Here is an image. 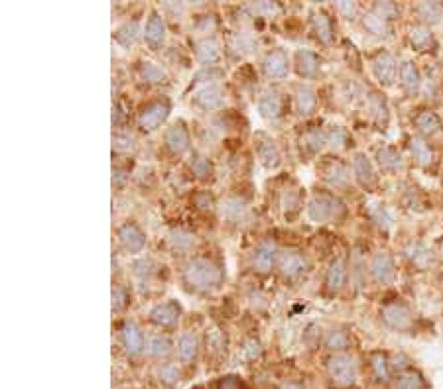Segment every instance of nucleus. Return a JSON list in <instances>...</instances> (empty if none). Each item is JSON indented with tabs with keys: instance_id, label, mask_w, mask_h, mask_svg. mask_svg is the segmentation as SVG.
<instances>
[{
	"instance_id": "f257e3e1",
	"label": "nucleus",
	"mask_w": 443,
	"mask_h": 389,
	"mask_svg": "<svg viewBox=\"0 0 443 389\" xmlns=\"http://www.w3.org/2000/svg\"><path fill=\"white\" fill-rule=\"evenodd\" d=\"M181 275L185 285H190L197 293H209L219 289L225 277L221 266L215 259L205 256H193L188 259L181 270Z\"/></svg>"
},
{
	"instance_id": "f03ea898",
	"label": "nucleus",
	"mask_w": 443,
	"mask_h": 389,
	"mask_svg": "<svg viewBox=\"0 0 443 389\" xmlns=\"http://www.w3.org/2000/svg\"><path fill=\"white\" fill-rule=\"evenodd\" d=\"M172 113V102L168 101L166 97H156L144 102L136 115V124L142 132H156L158 128H162L166 124V120L170 118Z\"/></svg>"
},
{
	"instance_id": "7ed1b4c3",
	"label": "nucleus",
	"mask_w": 443,
	"mask_h": 389,
	"mask_svg": "<svg viewBox=\"0 0 443 389\" xmlns=\"http://www.w3.org/2000/svg\"><path fill=\"white\" fill-rule=\"evenodd\" d=\"M345 213V204L339 197L331 193H315L308 202V216L315 224H325L331 220H337Z\"/></svg>"
},
{
	"instance_id": "20e7f679",
	"label": "nucleus",
	"mask_w": 443,
	"mask_h": 389,
	"mask_svg": "<svg viewBox=\"0 0 443 389\" xmlns=\"http://www.w3.org/2000/svg\"><path fill=\"white\" fill-rule=\"evenodd\" d=\"M311 263L310 258L306 256L304 250L299 248H282L278 254V261H276V270L280 275L288 281H295L299 277L310 272Z\"/></svg>"
},
{
	"instance_id": "39448f33",
	"label": "nucleus",
	"mask_w": 443,
	"mask_h": 389,
	"mask_svg": "<svg viewBox=\"0 0 443 389\" xmlns=\"http://www.w3.org/2000/svg\"><path fill=\"white\" fill-rule=\"evenodd\" d=\"M327 374L333 386L337 388H353L359 379V366L356 360L349 354H333L327 360Z\"/></svg>"
},
{
	"instance_id": "423d86ee",
	"label": "nucleus",
	"mask_w": 443,
	"mask_h": 389,
	"mask_svg": "<svg viewBox=\"0 0 443 389\" xmlns=\"http://www.w3.org/2000/svg\"><path fill=\"white\" fill-rule=\"evenodd\" d=\"M256 110L262 120L268 124H276L280 122L284 115H286V101L284 95L276 89H264L258 99H256Z\"/></svg>"
},
{
	"instance_id": "0eeeda50",
	"label": "nucleus",
	"mask_w": 443,
	"mask_h": 389,
	"mask_svg": "<svg viewBox=\"0 0 443 389\" xmlns=\"http://www.w3.org/2000/svg\"><path fill=\"white\" fill-rule=\"evenodd\" d=\"M254 154L258 163L268 169V172H274L282 165V152L276 140L272 136H268L266 132H256L254 134Z\"/></svg>"
},
{
	"instance_id": "6e6552de",
	"label": "nucleus",
	"mask_w": 443,
	"mask_h": 389,
	"mask_svg": "<svg viewBox=\"0 0 443 389\" xmlns=\"http://www.w3.org/2000/svg\"><path fill=\"white\" fill-rule=\"evenodd\" d=\"M118 340H120V346L124 348V352L128 356H140L146 352V336H144V331L140 329V325L133 320V318H126L120 322L118 327Z\"/></svg>"
},
{
	"instance_id": "1a4fd4ad",
	"label": "nucleus",
	"mask_w": 443,
	"mask_h": 389,
	"mask_svg": "<svg viewBox=\"0 0 443 389\" xmlns=\"http://www.w3.org/2000/svg\"><path fill=\"white\" fill-rule=\"evenodd\" d=\"M227 102V91L221 83H211V85L199 86L192 95V106H195L201 113H215L221 110Z\"/></svg>"
},
{
	"instance_id": "9d476101",
	"label": "nucleus",
	"mask_w": 443,
	"mask_h": 389,
	"mask_svg": "<svg viewBox=\"0 0 443 389\" xmlns=\"http://www.w3.org/2000/svg\"><path fill=\"white\" fill-rule=\"evenodd\" d=\"M163 145L176 158L185 156L192 150V134L183 120H176L174 124L163 130Z\"/></svg>"
},
{
	"instance_id": "9b49d317",
	"label": "nucleus",
	"mask_w": 443,
	"mask_h": 389,
	"mask_svg": "<svg viewBox=\"0 0 443 389\" xmlns=\"http://www.w3.org/2000/svg\"><path fill=\"white\" fill-rule=\"evenodd\" d=\"M278 254H280V248L276 246V242L272 240H262L254 246V250L251 252V268L254 274L258 275H268L274 268H276V261H278Z\"/></svg>"
},
{
	"instance_id": "f8f14e48",
	"label": "nucleus",
	"mask_w": 443,
	"mask_h": 389,
	"mask_svg": "<svg viewBox=\"0 0 443 389\" xmlns=\"http://www.w3.org/2000/svg\"><path fill=\"white\" fill-rule=\"evenodd\" d=\"M117 238L118 244L122 246V250L130 256H140L144 250H146L148 238L146 232L142 231L136 222L128 220V222H122L117 228Z\"/></svg>"
},
{
	"instance_id": "ddd939ff",
	"label": "nucleus",
	"mask_w": 443,
	"mask_h": 389,
	"mask_svg": "<svg viewBox=\"0 0 443 389\" xmlns=\"http://www.w3.org/2000/svg\"><path fill=\"white\" fill-rule=\"evenodd\" d=\"M260 67H262V73H264L266 79L282 81L292 71V59H290V56L282 47H274V49H270L264 58H262Z\"/></svg>"
},
{
	"instance_id": "4468645a",
	"label": "nucleus",
	"mask_w": 443,
	"mask_h": 389,
	"mask_svg": "<svg viewBox=\"0 0 443 389\" xmlns=\"http://www.w3.org/2000/svg\"><path fill=\"white\" fill-rule=\"evenodd\" d=\"M148 318H150V322H152L156 329H160V331H172V329H176L179 318H181V305L177 301H174V299L158 303V305H154V307L150 309Z\"/></svg>"
},
{
	"instance_id": "2eb2a0df",
	"label": "nucleus",
	"mask_w": 443,
	"mask_h": 389,
	"mask_svg": "<svg viewBox=\"0 0 443 389\" xmlns=\"http://www.w3.org/2000/svg\"><path fill=\"white\" fill-rule=\"evenodd\" d=\"M370 69H372V75L376 77V81L380 85L390 86L394 85V81L398 77L400 65L396 63V59H394L392 54L378 51V54H374L372 59H370Z\"/></svg>"
},
{
	"instance_id": "dca6fc26",
	"label": "nucleus",
	"mask_w": 443,
	"mask_h": 389,
	"mask_svg": "<svg viewBox=\"0 0 443 389\" xmlns=\"http://www.w3.org/2000/svg\"><path fill=\"white\" fill-rule=\"evenodd\" d=\"M142 38L150 49H160L166 38H168V24H166V18L162 12L158 10H150L146 22H144V30H142Z\"/></svg>"
},
{
	"instance_id": "f3484780",
	"label": "nucleus",
	"mask_w": 443,
	"mask_h": 389,
	"mask_svg": "<svg viewBox=\"0 0 443 389\" xmlns=\"http://www.w3.org/2000/svg\"><path fill=\"white\" fill-rule=\"evenodd\" d=\"M369 272L374 283H378V285H388L396 279V266L388 252H376L370 258Z\"/></svg>"
},
{
	"instance_id": "a211bd4d",
	"label": "nucleus",
	"mask_w": 443,
	"mask_h": 389,
	"mask_svg": "<svg viewBox=\"0 0 443 389\" xmlns=\"http://www.w3.org/2000/svg\"><path fill=\"white\" fill-rule=\"evenodd\" d=\"M193 56L195 61L201 67H213L217 65L223 58V47L219 40L215 36L211 38H199L197 42L193 43Z\"/></svg>"
},
{
	"instance_id": "6ab92c4d",
	"label": "nucleus",
	"mask_w": 443,
	"mask_h": 389,
	"mask_svg": "<svg viewBox=\"0 0 443 389\" xmlns=\"http://www.w3.org/2000/svg\"><path fill=\"white\" fill-rule=\"evenodd\" d=\"M292 65H294L297 77L306 79V81L317 79L321 75V58L311 49H297L294 54Z\"/></svg>"
},
{
	"instance_id": "aec40b11",
	"label": "nucleus",
	"mask_w": 443,
	"mask_h": 389,
	"mask_svg": "<svg viewBox=\"0 0 443 389\" xmlns=\"http://www.w3.org/2000/svg\"><path fill=\"white\" fill-rule=\"evenodd\" d=\"M380 318H383L384 325H386L388 329H392V331H406V329L412 325V313H410V309L400 301L384 305L383 311H380Z\"/></svg>"
},
{
	"instance_id": "412c9836",
	"label": "nucleus",
	"mask_w": 443,
	"mask_h": 389,
	"mask_svg": "<svg viewBox=\"0 0 443 389\" xmlns=\"http://www.w3.org/2000/svg\"><path fill=\"white\" fill-rule=\"evenodd\" d=\"M317 108V93L306 83H299L294 89V110L302 118H308Z\"/></svg>"
},
{
	"instance_id": "4be33fe9",
	"label": "nucleus",
	"mask_w": 443,
	"mask_h": 389,
	"mask_svg": "<svg viewBox=\"0 0 443 389\" xmlns=\"http://www.w3.org/2000/svg\"><path fill=\"white\" fill-rule=\"evenodd\" d=\"M347 277H349V268H347L345 259H333V261L329 263L327 272H325V291H329V293H337V291H341V289L345 287V283H347Z\"/></svg>"
},
{
	"instance_id": "5701e85b",
	"label": "nucleus",
	"mask_w": 443,
	"mask_h": 389,
	"mask_svg": "<svg viewBox=\"0 0 443 389\" xmlns=\"http://www.w3.org/2000/svg\"><path fill=\"white\" fill-rule=\"evenodd\" d=\"M142 30H144V26H140L138 20H126V22H122V24L115 30L113 40H115V43L120 45L122 49H133L134 43L142 38Z\"/></svg>"
},
{
	"instance_id": "b1692460",
	"label": "nucleus",
	"mask_w": 443,
	"mask_h": 389,
	"mask_svg": "<svg viewBox=\"0 0 443 389\" xmlns=\"http://www.w3.org/2000/svg\"><path fill=\"white\" fill-rule=\"evenodd\" d=\"M199 350H201V344H199V338H197L195 332L188 331L179 334V338H177L176 342V354L177 358H179V362L192 364V362L197 360Z\"/></svg>"
},
{
	"instance_id": "393cba45",
	"label": "nucleus",
	"mask_w": 443,
	"mask_h": 389,
	"mask_svg": "<svg viewBox=\"0 0 443 389\" xmlns=\"http://www.w3.org/2000/svg\"><path fill=\"white\" fill-rule=\"evenodd\" d=\"M311 30L317 38V42L323 45H333L335 42V28L329 14H325L323 10H315L311 12Z\"/></svg>"
},
{
	"instance_id": "a878e982",
	"label": "nucleus",
	"mask_w": 443,
	"mask_h": 389,
	"mask_svg": "<svg viewBox=\"0 0 443 389\" xmlns=\"http://www.w3.org/2000/svg\"><path fill=\"white\" fill-rule=\"evenodd\" d=\"M256 38L252 36L251 32H233L227 40V49L231 56L235 58H245V56H251L252 51L256 49Z\"/></svg>"
},
{
	"instance_id": "bb28decb",
	"label": "nucleus",
	"mask_w": 443,
	"mask_h": 389,
	"mask_svg": "<svg viewBox=\"0 0 443 389\" xmlns=\"http://www.w3.org/2000/svg\"><path fill=\"white\" fill-rule=\"evenodd\" d=\"M249 211V202L240 195H229L225 201L219 204V215L227 222H240Z\"/></svg>"
},
{
	"instance_id": "cd10ccee",
	"label": "nucleus",
	"mask_w": 443,
	"mask_h": 389,
	"mask_svg": "<svg viewBox=\"0 0 443 389\" xmlns=\"http://www.w3.org/2000/svg\"><path fill=\"white\" fill-rule=\"evenodd\" d=\"M323 177L325 181L335 189H347L351 185V172L339 159H333L325 165Z\"/></svg>"
},
{
	"instance_id": "c85d7f7f",
	"label": "nucleus",
	"mask_w": 443,
	"mask_h": 389,
	"mask_svg": "<svg viewBox=\"0 0 443 389\" xmlns=\"http://www.w3.org/2000/svg\"><path fill=\"white\" fill-rule=\"evenodd\" d=\"M136 73H138V79L146 85H162L168 81V73L163 69L160 63L156 61H150V59H140L138 65H136Z\"/></svg>"
},
{
	"instance_id": "c756f323",
	"label": "nucleus",
	"mask_w": 443,
	"mask_h": 389,
	"mask_svg": "<svg viewBox=\"0 0 443 389\" xmlns=\"http://www.w3.org/2000/svg\"><path fill=\"white\" fill-rule=\"evenodd\" d=\"M172 352H176V344L172 342V338L163 332L152 334L146 338V354L154 360H163L168 358Z\"/></svg>"
},
{
	"instance_id": "7c9ffc66",
	"label": "nucleus",
	"mask_w": 443,
	"mask_h": 389,
	"mask_svg": "<svg viewBox=\"0 0 443 389\" xmlns=\"http://www.w3.org/2000/svg\"><path fill=\"white\" fill-rule=\"evenodd\" d=\"M353 175L363 187H372L376 183V169L367 154H354Z\"/></svg>"
},
{
	"instance_id": "2f4dec72",
	"label": "nucleus",
	"mask_w": 443,
	"mask_h": 389,
	"mask_svg": "<svg viewBox=\"0 0 443 389\" xmlns=\"http://www.w3.org/2000/svg\"><path fill=\"white\" fill-rule=\"evenodd\" d=\"M299 148L302 152H306L308 156H317L323 148H327V136H325V130L317 128H308L302 136H299Z\"/></svg>"
},
{
	"instance_id": "473e14b6",
	"label": "nucleus",
	"mask_w": 443,
	"mask_h": 389,
	"mask_svg": "<svg viewBox=\"0 0 443 389\" xmlns=\"http://www.w3.org/2000/svg\"><path fill=\"white\" fill-rule=\"evenodd\" d=\"M136 150H138V140L134 134L126 130L113 132V158H128L136 154Z\"/></svg>"
},
{
	"instance_id": "72a5a7b5",
	"label": "nucleus",
	"mask_w": 443,
	"mask_h": 389,
	"mask_svg": "<svg viewBox=\"0 0 443 389\" xmlns=\"http://www.w3.org/2000/svg\"><path fill=\"white\" fill-rule=\"evenodd\" d=\"M376 163L380 165V169L388 173H398L404 169V159L392 145H380L376 150Z\"/></svg>"
},
{
	"instance_id": "f704fd0d",
	"label": "nucleus",
	"mask_w": 443,
	"mask_h": 389,
	"mask_svg": "<svg viewBox=\"0 0 443 389\" xmlns=\"http://www.w3.org/2000/svg\"><path fill=\"white\" fill-rule=\"evenodd\" d=\"M280 207L282 211H284V216L288 218V220H292L295 216L302 213V209H304V195H302V189L299 187H288L284 189V193H282V199H280Z\"/></svg>"
},
{
	"instance_id": "c9c22d12",
	"label": "nucleus",
	"mask_w": 443,
	"mask_h": 389,
	"mask_svg": "<svg viewBox=\"0 0 443 389\" xmlns=\"http://www.w3.org/2000/svg\"><path fill=\"white\" fill-rule=\"evenodd\" d=\"M168 242H170L174 252L190 254L197 246V236L193 232L185 231V228H172L168 232Z\"/></svg>"
},
{
	"instance_id": "e433bc0d",
	"label": "nucleus",
	"mask_w": 443,
	"mask_h": 389,
	"mask_svg": "<svg viewBox=\"0 0 443 389\" xmlns=\"http://www.w3.org/2000/svg\"><path fill=\"white\" fill-rule=\"evenodd\" d=\"M400 85L404 86L410 95L418 93L422 89V73L416 67V63L412 61H402L398 69Z\"/></svg>"
},
{
	"instance_id": "4c0bfd02",
	"label": "nucleus",
	"mask_w": 443,
	"mask_h": 389,
	"mask_svg": "<svg viewBox=\"0 0 443 389\" xmlns=\"http://www.w3.org/2000/svg\"><path fill=\"white\" fill-rule=\"evenodd\" d=\"M361 22H363V28L367 30L370 36H374V38H386L390 34V22L380 14H376L372 8H370L369 12L363 14Z\"/></svg>"
},
{
	"instance_id": "58836bf2",
	"label": "nucleus",
	"mask_w": 443,
	"mask_h": 389,
	"mask_svg": "<svg viewBox=\"0 0 443 389\" xmlns=\"http://www.w3.org/2000/svg\"><path fill=\"white\" fill-rule=\"evenodd\" d=\"M413 126L422 136H433L442 130V120L433 110H420L413 118Z\"/></svg>"
},
{
	"instance_id": "ea45409f",
	"label": "nucleus",
	"mask_w": 443,
	"mask_h": 389,
	"mask_svg": "<svg viewBox=\"0 0 443 389\" xmlns=\"http://www.w3.org/2000/svg\"><path fill=\"white\" fill-rule=\"evenodd\" d=\"M190 167H192V173L195 175V179H199V181H203V183L211 181L213 175H215V165H213V161L207 158L205 154H201V152H193Z\"/></svg>"
},
{
	"instance_id": "a19ab883",
	"label": "nucleus",
	"mask_w": 443,
	"mask_h": 389,
	"mask_svg": "<svg viewBox=\"0 0 443 389\" xmlns=\"http://www.w3.org/2000/svg\"><path fill=\"white\" fill-rule=\"evenodd\" d=\"M416 14L420 16L424 26H433V24L442 22L443 6L440 2H420L416 6Z\"/></svg>"
},
{
	"instance_id": "79ce46f5",
	"label": "nucleus",
	"mask_w": 443,
	"mask_h": 389,
	"mask_svg": "<svg viewBox=\"0 0 443 389\" xmlns=\"http://www.w3.org/2000/svg\"><path fill=\"white\" fill-rule=\"evenodd\" d=\"M133 303V295L124 283H115L113 291H111V307H113V315H120L124 313Z\"/></svg>"
},
{
	"instance_id": "37998d69",
	"label": "nucleus",
	"mask_w": 443,
	"mask_h": 389,
	"mask_svg": "<svg viewBox=\"0 0 443 389\" xmlns=\"http://www.w3.org/2000/svg\"><path fill=\"white\" fill-rule=\"evenodd\" d=\"M325 348L333 354H345V350L351 346V336L347 334L345 331H339V329H333L325 334L323 340Z\"/></svg>"
},
{
	"instance_id": "c03bdc74",
	"label": "nucleus",
	"mask_w": 443,
	"mask_h": 389,
	"mask_svg": "<svg viewBox=\"0 0 443 389\" xmlns=\"http://www.w3.org/2000/svg\"><path fill=\"white\" fill-rule=\"evenodd\" d=\"M408 40L412 43V47H416L418 51H424L428 49L431 42H433V36H431V30L429 26L424 24H416L412 28L408 30Z\"/></svg>"
},
{
	"instance_id": "a18cd8bd",
	"label": "nucleus",
	"mask_w": 443,
	"mask_h": 389,
	"mask_svg": "<svg viewBox=\"0 0 443 389\" xmlns=\"http://www.w3.org/2000/svg\"><path fill=\"white\" fill-rule=\"evenodd\" d=\"M219 28V18L215 14H199L193 20V32L199 38H211Z\"/></svg>"
},
{
	"instance_id": "49530a36",
	"label": "nucleus",
	"mask_w": 443,
	"mask_h": 389,
	"mask_svg": "<svg viewBox=\"0 0 443 389\" xmlns=\"http://www.w3.org/2000/svg\"><path fill=\"white\" fill-rule=\"evenodd\" d=\"M404 254L418 268H428V263H431V254L428 252V248L420 242H410L408 248L404 250Z\"/></svg>"
},
{
	"instance_id": "de8ad7c7",
	"label": "nucleus",
	"mask_w": 443,
	"mask_h": 389,
	"mask_svg": "<svg viewBox=\"0 0 443 389\" xmlns=\"http://www.w3.org/2000/svg\"><path fill=\"white\" fill-rule=\"evenodd\" d=\"M325 136H327V148L335 150V152H341L345 150L349 142H351V136L349 132L341 126H331L329 130H325Z\"/></svg>"
},
{
	"instance_id": "09e8293b",
	"label": "nucleus",
	"mask_w": 443,
	"mask_h": 389,
	"mask_svg": "<svg viewBox=\"0 0 443 389\" xmlns=\"http://www.w3.org/2000/svg\"><path fill=\"white\" fill-rule=\"evenodd\" d=\"M192 204L195 211H199V213H213L215 209H219V204L215 201V197H213V193L211 191H197L195 195L192 197Z\"/></svg>"
},
{
	"instance_id": "8fccbe9b",
	"label": "nucleus",
	"mask_w": 443,
	"mask_h": 389,
	"mask_svg": "<svg viewBox=\"0 0 443 389\" xmlns=\"http://www.w3.org/2000/svg\"><path fill=\"white\" fill-rule=\"evenodd\" d=\"M370 370H372V374L378 381H388V377H390V362L383 352H374L370 356Z\"/></svg>"
},
{
	"instance_id": "3c124183",
	"label": "nucleus",
	"mask_w": 443,
	"mask_h": 389,
	"mask_svg": "<svg viewBox=\"0 0 443 389\" xmlns=\"http://www.w3.org/2000/svg\"><path fill=\"white\" fill-rule=\"evenodd\" d=\"M410 152H412L413 159L418 163H422V165H428V163H431V159H433V152L426 144L424 138H412L410 140Z\"/></svg>"
},
{
	"instance_id": "603ef678",
	"label": "nucleus",
	"mask_w": 443,
	"mask_h": 389,
	"mask_svg": "<svg viewBox=\"0 0 443 389\" xmlns=\"http://www.w3.org/2000/svg\"><path fill=\"white\" fill-rule=\"evenodd\" d=\"M223 77V71L217 67V65H213V67H201L199 71L195 73V77H193V83L192 86H205L211 85V83H219V79Z\"/></svg>"
},
{
	"instance_id": "864d4df0",
	"label": "nucleus",
	"mask_w": 443,
	"mask_h": 389,
	"mask_svg": "<svg viewBox=\"0 0 443 389\" xmlns=\"http://www.w3.org/2000/svg\"><path fill=\"white\" fill-rule=\"evenodd\" d=\"M158 379L162 381L163 386H176L181 379V370L179 366L174 362H163L162 366L158 368Z\"/></svg>"
},
{
	"instance_id": "5fc2aeb1",
	"label": "nucleus",
	"mask_w": 443,
	"mask_h": 389,
	"mask_svg": "<svg viewBox=\"0 0 443 389\" xmlns=\"http://www.w3.org/2000/svg\"><path fill=\"white\" fill-rule=\"evenodd\" d=\"M154 272H156V266L152 258H138L133 261V274L140 281H148L154 275Z\"/></svg>"
},
{
	"instance_id": "6e6d98bb",
	"label": "nucleus",
	"mask_w": 443,
	"mask_h": 389,
	"mask_svg": "<svg viewBox=\"0 0 443 389\" xmlns=\"http://www.w3.org/2000/svg\"><path fill=\"white\" fill-rule=\"evenodd\" d=\"M247 10L254 18H272L280 12V6L276 2H252L247 6Z\"/></svg>"
},
{
	"instance_id": "4d7b16f0",
	"label": "nucleus",
	"mask_w": 443,
	"mask_h": 389,
	"mask_svg": "<svg viewBox=\"0 0 443 389\" xmlns=\"http://www.w3.org/2000/svg\"><path fill=\"white\" fill-rule=\"evenodd\" d=\"M396 389H424V377L413 370H406L398 375Z\"/></svg>"
},
{
	"instance_id": "13d9d810",
	"label": "nucleus",
	"mask_w": 443,
	"mask_h": 389,
	"mask_svg": "<svg viewBox=\"0 0 443 389\" xmlns=\"http://www.w3.org/2000/svg\"><path fill=\"white\" fill-rule=\"evenodd\" d=\"M372 10L376 12V14H380L383 18H386L388 22L394 18V16H398V6L394 4V2H376L374 6H372Z\"/></svg>"
},
{
	"instance_id": "bf43d9fd",
	"label": "nucleus",
	"mask_w": 443,
	"mask_h": 389,
	"mask_svg": "<svg viewBox=\"0 0 443 389\" xmlns=\"http://www.w3.org/2000/svg\"><path fill=\"white\" fill-rule=\"evenodd\" d=\"M337 12L345 20H354L359 16V6L354 2H337Z\"/></svg>"
},
{
	"instance_id": "052dcab7",
	"label": "nucleus",
	"mask_w": 443,
	"mask_h": 389,
	"mask_svg": "<svg viewBox=\"0 0 443 389\" xmlns=\"http://www.w3.org/2000/svg\"><path fill=\"white\" fill-rule=\"evenodd\" d=\"M372 218H374V222H376L378 226H384V228H390V226H392V216L388 215V211L383 209V207H378V209L372 213Z\"/></svg>"
},
{
	"instance_id": "680f3d73",
	"label": "nucleus",
	"mask_w": 443,
	"mask_h": 389,
	"mask_svg": "<svg viewBox=\"0 0 443 389\" xmlns=\"http://www.w3.org/2000/svg\"><path fill=\"white\" fill-rule=\"evenodd\" d=\"M260 352H262V348H260V342H256V340H247V344L242 348V354L249 360H256L260 356Z\"/></svg>"
},
{
	"instance_id": "e2e57ef3",
	"label": "nucleus",
	"mask_w": 443,
	"mask_h": 389,
	"mask_svg": "<svg viewBox=\"0 0 443 389\" xmlns=\"http://www.w3.org/2000/svg\"><path fill=\"white\" fill-rule=\"evenodd\" d=\"M162 10L168 12V14H174L179 18V16L185 14V4L183 2H163Z\"/></svg>"
},
{
	"instance_id": "0e129e2a",
	"label": "nucleus",
	"mask_w": 443,
	"mask_h": 389,
	"mask_svg": "<svg viewBox=\"0 0 443 389\" xmlns=\"http://www.w3.org/2000/svg\"><path fill=\"white\" fill-rule=\"evenodd\" d=\"M128 179V172L122 169L120 165H113V185L115 187H122Z\"/></svg>"
},
{
	"instance_id": "69168bd1",
	"label": "nucleus",
	"mask_w": 443,
	"mask_h": 389,
	"mask_svg": "<svg viewBox=\"0 0 443 389\" xmlns=\"http://www.w3.org/2000/svg\"><path fill=\"white\" fill-rule=\"evenodd\" d=\"M280 389H306L304 386H299V384H292V381H288V384H282Z\"/></svg>"
},
{
	"instance_id": "338daca9",
	"label": "nucleus",
	"mask_w": 443,
	"mask_h": 389,
	"mask_svg": "<svg viewBox=\"0 0 443 389\" xmlns=\"http://www.w3.org/2000/svg\"><path fill=\"white\" fill-rule=\"evenodd\" d=\"M440 254H442V258H443V242H442V246H440Z\"/></svg>"
}]
</instances>
